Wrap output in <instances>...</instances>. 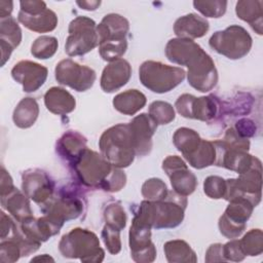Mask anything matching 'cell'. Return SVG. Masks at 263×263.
I'll use <instances>...</instances> for the list:
<instances>
[{"instance_id":"obj_1","label":"cell","mask_w":263,"mask_h":263,"mask_svg":"<svg viewBox=\"0 0 263 263\" xmlns=\"http://www.w3.org/2000/svg\"><path fill=\"white\" fill-rule=\"evenodd\" d=\"M72 165L76 177L86 187L118 192L126 184V176L121 168L113 166L102 154L87 147Z\"/></svg>"},{"instance_id":"obj_2","label":"cell","mask_w":263,"mask_h":263,"mask_svg":"<svg viewBox=\"0 0 263 263\" xmlns=\"http://www.w3.org/2000/svg\"><path fill=\"white\" fill-rule=\"evenodd\" d=\"M186 206V196L168 191L167 196L162 200H143L134 216L146 222L151 228L170 229L183 222Z\"/></svg>"},{"instance_id":"obj_3","label":"cell","mask_w":263,"mask_h":263,"mask_svg":"<svg viewBox=\"0 0 263 263\" xmlns=\"http://www.w3.org/2000/svg\"><path fill=\"white\" fill-rule=\"evenodd\" d=\"M101 154L113 166L124 168L129 166L136 156L128 123H118L107 128L100 137Z\"/></svg>"},{"instance_id":"obj_4","label":"cell","mask_w":263,"mask_h":263,"mask_svg":"<svg viewBox=\"0 0 263 263\" xmlns=\"http://www.w3.org/2000/svg\"><path fill=\"white\" fill-rule=\"evenodd\" d=\"M59 251L65 258L79 259L85 263H100L105 257V251L101 248L97 234L79 227L62 236Z\"/></svg>"},{"instance_id":"obj_5","label":"cell","mask_w":263,"mask_h":263,"mask_svg":"<svg viewBox=\"0 0 263 263\" xmlns=\"http://www.w3.org/2000/svg\"><path fill=\"white\" fill-rule=\"evenodd\" d=\"M186 72L181 67L165 65L161 62L145 61L139 68L141 83L155 93L173 90L185 79Z\"/></svg>"},{"instance_id":"obj_6","label":"cell","mask_w":263,"mask_h":263,"mask_svg":"<svg viewBox=\"0 0 263 263\" xmlns=\"http://www.w3.org/2000/svg\"><path fill=\"white\" fill-rule=\"evenodd\" d=\"M209 45L229 60H239L250 52L253 39L243 27L231 25L224 30L215 32L209 40Z\"/></svg>"},{"instance_id":"obj_7","label":"cell","mask_w":263,"mask_h":263,"mask_svg":"<svg viewBox=\"0 0 263 263\" xmlns=\"http://www.w3.org/2000/svg\"><path fill=\"white\" fill-rule=\"evenodd\" d=\"M262 164L257 157L254 164L236 179L226 180V194L224 199L230 201L235 198H246L256 208L261 201Z\"/></svg>"},{"instance_id":"obj_8","label":"cell","mask_w":263,"mask_h":263,"mask_svg":"<svg viewBox=\"0 0 263 263\" xmlns=\"http://www.w3.org/2000/svg\"><path fill=\"white\" fill-rule=\"evenodd\" d=\"M68 32L65 51L69 57L83 55L99 45L97 24L90 17H75L70 22Z\"/></svg>"},{"instance_id":"obj_9","label":"cell","mask_w":263,"mask_h":263,"mask_svg":"<svg viewBox=\"0 0 263 263\" xmlns=\"http://www.w3.org/2000/svg\"><path fill=\"white\" fill-rule=\"evenodd\" d=\"M20 6L17 20L30 31L47 33L57 28L58 16L54 11L47 8L44 1L25 0L20 2Z\"/></svg>"},{"instance_id":"obj_10","label":"cell","mask_w":263,"mask_h":263,"mask_svg":"<svg viewBox=\"0 0 263 263\" xmlns=\"http://www.w3.org/2000/svg\"><path fill=\"white\" fill-rule=\"evenodd\" d=\"M185 66L188 68V83L194 89L200 92H208L217 85V68L213 59L202 48L195 53Z\"/></svg>"},{"instance_id":"obj_11","label":"cell","mask_w":263,"mask_h":263,"mask_svg":"<svg viewBox=\"0 0 263 263\" xmlns=\"http://www.w3.org/2000/svg\"><path fill=\"white\" fill-rule=\"evenodd\" d=\"M253 203L246 198H235L229 201L224 214L219 218L220 233L229 239L239 237L247 227L253 210Z\"/></svg>"},{"instance_id":"obj_12","label":"cell","mask_w":263,"mask_h":263,"mask_svg":"<svg viewBox=\"0 0 263 263\" xmlns=\"http://www.w3.org/2000/svg\"><path fill=\"white\" fill-rule=\"evenodd\" d=\"M54 75L60 84L69 86L78 92L91 88L97 78L95 70L71 59L60 61L55 66Z\"/></svg>"},{"instance_id":"obj_13","label":"cell","mask_w":263,"mask_h":263,"mask_svg":"<svg viewBox=\"0 0 263 263\" xmlns=\"http://www.w3.org/2000/svg\"><path fill=\"white\" fill-rule=\"evenodd\" d=\"M151 227L134 216L128 233L130 257L138 263H150L156 258V248L151 239Z\"/></svg>"},{"instance_id":"obj_14","label":"cell","mask_w":263,"mask_h":263,"mask_svg":"<svg viewBox=\"0 0 263 263\" xmlns=\"http://www.w3.org/2000/svg\"><path fill=\"white\" fill-rule=\"evenodd\" d=\"M175 107L177 112L185 118L211 121L219 113L220 102L212 95L196 98L190 93H183L177 99Z\"/></svg>"},{"instance_id":"obj_15","label":"cell","mask_w":263,"mask_h":263,"mask_svg":"<svg viewBox=\"0 0 263 263\" xmlns=\"http://www.w3.org/2000/svg\"><path fill=\"white\" fill-rule=\"evenodd\" d=\"M162 170L171 181L173 191L182 196L192 194L197 187L196 176L178 155H170L162 161Z\"/></svg>"},{"instance_id":"obj_16","label":"cell","mask_w":263,"mask_h":263,"mask_svg":"<svg viewBox=\"0 0 263 263\" xmlns=\"http://www.w3.org/2000/svg\"><path fill=\"white\" fill-rule=\"evenodd\" d=\"M24 193L37 204H44L52 197L54 183L42 170L29 168L22 175Z\"/></svg>"},{"instance_id":"obj_17","label":"cell","mask_w":263,"mask_h":263,"mask_svg":"<svg viewBox=\"0 0 263 263\" xmlns=\"http://www.w3.org/2000/svg\"><path fill=\"white\" fill-rule=\"evenodd\" d=\"M83 210L82 201L73 195H62L51 197L42 204V212L60 225L65 222L78 218Z\"/></svg>"},{"instance_id":"obj_18","label":"cell","mask_w":263,"mask_h":263,"mask_svg":"<svg viewBox=\"0 0 263 263\" xmlns=\"http://www.w3.org/2000/svg\"><path fill=\"white\" fill-rule=\"evenodd\" d=\"M48 70L41 64L32 61H20L11 69V76L17 83L22 84L25 92L38 90L46 81Z\"/></svg>"},{"instance_id":"obj_19","label":"cell","mask_w":263,"mask_h":263,"mask_svg":"<svg viewBox=\"0 0 263 263\" xmlns=\"http://www.w3.org/2000/svg\"><path fill=\"white\" fill-rule=\"evenodd\" d=\"M136 155L145 156L152 150V137L155 134L157 124L147 113H141L128 123Z\"/></svg>"},{"instance_id":"obj_20","label":"cell","mask_w":263,"mask_h":263,"mask_svg":"<svg viewBox=\"0 0 263 263\" xmlns=\"http://www.w3.org/2000/svg\"><path fill=\"white\" fill-rule=\"evenodd\" d=\"M132 66L124 59H118L107 65L102 72L100 85L104 92L111 93L123 87L130 79Z\"/></svg>"},{"instance_id":"obj_21","label":"cell","mask_w":263,"mask_h":263,"mask_svg":"<svg viewBox=\"0 0 263 263\" xmlns=\"http://www.w3.org/2000/svg\"><path fill=\"white\" fill-rule=\"evenodd\" d=\"M97 31L99 44L108 41H122L126 40L129 31V23L124 16L118 13H109L97 25Z\"/></svg>"},{"instance_id":"obj_22","label":"cell","mask_w":263,"mask_h":263,"mask_svg":"<svg viewBox=\"0 0 263 263\" xmlns=\"http://www.w3.org/2000/svg\"><path fill=\"white\" fill-rule=\"evenodd\" d=\"M209 29V22L196 13H188L180 16L174 24V33L177 37L190 40L203 37Z\"/></svg>"},{"instance_id":"obj_23","label":"cell","mask_w":263,"mask_h":263,"mask_svg":"<svg viewBox=\"0 0 263 263\" xmlns=\"http://www.w3.org/2000/svg\"><path fill=\"white\" fill-rule=\"evenodd\" d=\"M202 47L190 39L173 38L167 41L164 51L166 59L177 65L185 66L190 58L198 52Z\"/></svg>"},{"instance_id":"obj_24","label":"cell","mask_w":263,"mask_h":263,"mask_svg":"<svg viewBox=\"0 0 263 263\" xmlns=\"http://www.w3.org/2000/svg\"><path fill=\"white\" fill-rule=\"evenodd\" d=\"M44 104L46 109L52 114L66 115L74 111L76 100L65 88L52 86L44 95Z\"/></svg>"},{"instance_id":"obj_25","label":"cell","mask_w":263,"mask_h":263,"mask_svg":"<svg viewBox=\"0 0 263 263\" xmlns=\"http://www.w3.org/2000/svg\"><path fill=\"white\" fill-rule=\"evenodd\" d=\"M1 205L5 209L18 223L33 216L30 205V198L22 193L17 188L12 189L5 195H1Z\"/></svg>"},{"instance_id":"obj_26","label":"cell","mask_w":263,"mask_h":263,"mask_svg":"<svg viewBox=\"0 0 263 263\" xmlns=\"http://www.w3.org/2000/svg\"><path fill=\"white\" fill-rule=\"evenodd\" d=\"M235 13L248 23L258 34H263V2L260 0H240L236 2Z\"/></svg>"},{"instance_id":"obj_27","label":"cell","mask_w":263,"mask_h":263,"mask_svg":"<svg viewBox=\"0 0 263 263\" xmlns=\"http://www.w3.org/2000/svg\"><path fill=\"white\" fill-rule=\"evenodd\" d=\"M86 148V138L76 130L66 132L57 143L58 153L66 158L71 164Z\"/></svg>"},{"instance_id":"obj_28","label":"cell","mask_w":263,"mask_h":263,"mask_svg":"<svg viewBox=\"0 0 263 263\" xmlns=\"http://www.w3.org/2000/svg\"><path fill=\"white\" fill-rule=\"evenodd\" d=\"M146 96L138 89H127L119 92L113 98V107L116 111L124 115H135L145 107Z\"/></svg>"},{"instance_id":"obj_29","label":"cell","mask_w":263,"mask_h":263,"mask_svg":"<svg viewBox=\"0 0 263 263\" xmlns=\"http://www.w3.org/2000/svg\"><path fill=\"white\" fill-rule=\"evenodd\" d=\"M39 115V105L33 98H24L15 106L12 113V120L20 128H29L37 120Z\"/></svg>"},{"instance_id":"obj_30","label":"cell","mask_w":263,"mask_h":263,"mask_svg":"<svg viewBox=\"0 0 263 263\" xmlns=\"http://www.w3.org/2000/svg\"><path fill=\"white\" fill-rule=\"evenodd\" d=\"M166 261L170 263H195L197 256L190 245L183 239L168 240L163 245Z\"/></svg>"},{"instance_id":"obj_31","label":"cell","mask_w":263,"mask_h":263,"mask_svg":"<svg viewBox=\"0 0 263 263\" xmlns=\"http://www.w3.org/2000/svg\"><path fill=\"white\" fill-rule=\"evenodd\" d=\"M201 140L198 133L189 127H180L173 136V143L184 158L196 150Z\"/></svg>"},{"instance_id":"obj_32","label":"cell","mask_w":263,"mask_h":263,"mask_svg":"<svg viewBox=\"0 0 263 263\" xmlns=\"http://www.w3.org/2000/svg\"><path fill=\"white\" fill-rule=\"evenodd\" d=\"M185 159L190 166L197 170L211 166L216 161V147L213 142L202 139L196 150Z\"/></svg>"},{"instance_id":"obj_33","label":"cell","mask_w":263,"mask_h":263,"mask_svg":"<svg viewBox=\"0 0 263 263\" xmlns=\"http://www.w3.org/2000/svg\"><path fill=\"white\" fill-rule=\"evenodd\" d=\"M22 41V30L12 16L0 18V42L6 43L12 49Z\"/></svg>"},{"instance_id":"obj_34","label":"cell","mask_w":263,"mask_h":263,"mask_svg":"<svg viewBox=\"0 0 263 263\" xmlns=\"http://www.w3.org/2000/svg\"><path fill=\"white\" fill-rule=\"evenodd\" d=\"M59 47V42L55 37L43 35L35 39L31 45V53L39 60H47L52 58Z\"/></svg>"},{"instance_id":"obj_35","label":"cell","mask_w":263,"mask_h":263,"mask_svg":"<svg viewBox=\"0 0 263 263\" xmlns=\"http://www.w3.org/2000/svg\"><path fill=\"white\" fill-rule=\"evenodd\" d=\"M239 245L242 253L246 256H259L263 252V232L261 229H251L248 231L241 239Z\"/></svg>"},{"instance_id":"obj_36","label":"cell","mask_w":263,"mask_h":263,"mask_svg":"<svg viewBox=\"0 0 263 263\" xmlns=\"http://www.w3.org/2000/svg\"><path fill=\"white\" fill-rule=\"evenodd\" d=\"M148 114L157 125L168 124L176 117V112L173 105L164 101L152 102L149 106Z\"/></svg>"},{"instance_id":"obj_37","label":"cell","mask_w":263,"mask_h":263,"mask_svg":"<svg viewBox=\"0 0 263 263\" xmlns=\"http://www.w3.org/2000/svg\"><path fill=\"white\" fill-rule=\"evenodd\" d=\"M105 225L121 231L126 226V213L119 202H111L104 210Z\"/></svg>"},{"instance_id":"obj_38","label":"cell","mask_w":263,"mask_h":263,"mask_svg":"<svg viewBox=\"0 0 263 263\" xmlns=\"http://www.w3.org/2000/svg\"><path fill=\"white\" fill-rule=\"evenodd\" d=\"M141 193L146 200L157 201L164 199L168 194V190L166 184L161 179L150 178L143 183Z\"/></svg>"},{"instance_id":"obj_39","label":"cell","mask_w":263,"mask_h":263,"mask_svg":"<svg viewBox=\"0 0 263 263\" xmlns=\"http://www.w3.org/2000/svg\"><path fill=\"white\" fill-rule=\"evenodd\" d=\"M227 1L222 0H205V1H193L194 8L199 11L205 17L219 18L226 12Z\"/></svg>"},{"instance_id":"obj_40","label":"cell","mask_w":263,"mask_h":263,"mask_svg":"<svg viewBox=\"0 0 263 263\" xmlns=\"http://www.w3.org/2000/svg\"><path fill=\"white\" fill-rule=\"evenodd\" d=\"M127 49V39L122 41H108L99 44V53L106 62H113L125 53Z\"/></svg>"},{"instance_id":"obj_41","label":"cell","mask_w":263,"mask_h":263,"mask_svg":"<svg viewBox=\"0 0 263 263\" xmlns=\"http://www.w3.org/2000/svg\"><path fill=\"white\" fill-rule=\"evenodd\" d=\"M23 257L22 248L14 238L2 239L0 243V261L3 263H13Z\"/></svg>"},{"instance_id":"obj_42","label":"cell","mask_w":263,"mask_h":263,"mask_svg":"<svg viewBox=\"0 0 263 263\" xmlns=\"http://www.w3.org/2000/svg\"><path fill=\"white\" fill-rule=\"evenodd\" d=\"M203 192L212 199H221L226 194V180L219 176H209L203 182Z\"/></svg>"},{"instance_id":"obj_43","label":"cell","mask_w":263,"mask_h":263,"mask_svg":"<svg viewBox=\"0 0 263 263\" xmlns=\"http://www.w3.org/2000/svg\"><path fill=\"white\" fill-rule=\"evenodd\" d=\"M102 239L111 255H117L121 251L120 231L113 229L107 225L103 227Z\"/></svg>"},{"instance_id":"obj_44","label":"cell","mask_w":263,"mask_h":263,"mask_svg":"<svg viewBox=\"0 0 263 263\" xmlns=\"http://www.w3.org/2000/svg\"><path fill=\"white\" fill-rule=\"evenodd\" d=\"M223 255L226 261L240 262L246 258V255L242 253L239 239H230V241L223 245Z\"/></svg>"},{"instance_id":"obj_45","label":"cell","mask_w":263,"mask_h":263,"mask_svg":"<svg viewBox=\"0 0 263 263\" xmlns=\"http://www.w3.org/2000/svg\"><path fill=\"white\" fill-rule=\"evenodd\" d=\"M18 228L14 221L7 216L3 211L0 212V235H1V240L2 239H7L12 237L16 232Z\"/></svg>"},{"instance_id":"obj_46","label":"cell","mask_w":263,"mask_h":263,"mask_svg":"<svg viewBox=\"0 0 263 263\" xmlns=\"http://www.w3.org/2000/svg\"><path fill=\"white\" fill-rule=\"evenodd\" d=\"M234 129L236 130V133L238 135L248 139V138L253 137L255 135L256 126H255V123L252 120L247 119V118H242V119L238 120L235 123Z\"/></svg>"},{"instance_id":"obj_47","label":"cell","mask_w":263,"mask_h":263,"mask_svg":"<svg viewBox=\"0 0 263 263\" xmlns=\"http://www.w3.org/2000/svg\"><path fill=\"white\" fill-rule=\"evenodd\" d=\"M205 262H224L226 261L223 255V245L222 243H213L209 247L205 252Z\"/></svg>"},{"instance_id":"obj_48","label":"cell","mask_w":263,"mask_h":263,"mask_svg":"<svg viewBox=\"0 0 263 263\" xmlns=\"http://www.w3.org/2000/svg\"><path fill=\"white\" fill-rule=\"evenodd\" d=\"M0 196L5 195L15 188L13 181L9 173L2 166L1 167V178H0Z\"/></svg>"},{"instance_id":"obj_49","label":"cell","mask_w":263,"mask_h":263,"mask_svg":"<svg viewBox=\"0 0 263 263\" xmlns=\"http://www.w3.org/2000/svg\"><path fill=\"white\" fill-rule=\"evenodd\" d=\"M13 8V2L12 1H0V18H5L8 16H11V11Z\"/></svg>"},{"instance_id":"obj_50","label":"cell","mask_w":263,"mask_h":263,"mask_svg":"<svg viewBox=\"0 0 263 263\" xmlns=\"http://www.w3.org/2000/svg\"><path fill=\"white\" fill-rule=\"evenodd\" d=\"M76 4L84 10H96L99 8V6L101 5V1L98 0H91V1H87V0H82V1H76Z\"/></svg>"},{"instance_id":"obj_51","label":"cell","mask_w":263,"mask_h":263,"mask_svg":"<svg viewBox=\"0 0 263 263\" xmlns=\"http://www.w3.org/2000/svg\"><path fill=\"white\" fill-rule=\"evenodd\" d=\"M37 261H41V262H54V259L51 258L50 256H48L47 254H43L41 256H37L31 259V262H37Z\"/></svg>"}]
</instances>
